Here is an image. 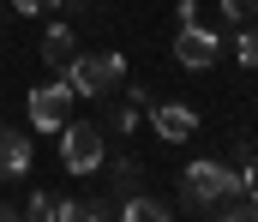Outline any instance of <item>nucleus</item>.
<instances>
[{
    "label": "nucleus",
    "mask_w": 258,
    "mask_h": 222,
    "mask_svg": "<svg viewBox=\"0 0 258 222\" xmlns=\"http://www.w3.org/2000/svg\"><path fill=\"white\" fill-rule=\"evenodd\" d=\"M60 156L72 174H96L102 162H108V144H102V132L90 126V120H66L60 126Z\"/></svg>",
    "instance_id": "nucleus-3"
},
{
    "label": "nucleus",
    "mask_w": 258,
    "mask_h": 222,
    "mask_svg": "<svg viewBox=\"0 0 258 222\" xmlns=\"http://www.w3.org/2000/svg\"><path fill=\"white\" fill-rule=\"evenodd\" d=\"M228 186H240V174L222 168V162H186V168H180V204H186L192 216H204Z\"/></svg>",
    "instance_id": "nucleus-2"
},
{
    "label": "nucleus",
    "mask_w": 258,
    "mask_h": 222,
    "mask_svg": "<svg viewBox=\"0 0 258 222\" xmlns=\"http://www.w3.org/2000/svg\"><path fill=\"white\" fill-rule=\"evenodd\" d=\"M102 216H120V204H108L102 192H78L60 204V222H102Z\"/></svg>",
    "instance_id": "nucleus-8"
},
{
    "label": "nucleus",
    "mask_w": 258,
    "mask_h": 222,
    "mask_svg": "<svg viewBox=\"0 0 258 222\" xmlns=\"http://www.w3.org/2000/svg\"><path fill=\"white\" fill-rule=\"evenodd\" d=\"M114 192H120V198H132V192H144V168H138L132 156H120V162H114Z\"/></svg>",
    "instance_id": "nucleus-11"
},
{
    "label": "nucleus",
    "mask_w": 258,
    "mask_h": 222,
    "mask_svg": "<svg viewBox=\"0 0 258 222\" xmlns=\"http://www.w3.org/2000/svg\"><path fill=\"white\" fill-rule=\"evenodd\" d=\"M150 132H156L162 144H186L198 132V114L186 102H150Z\"/></svg>",
    "instance_id": "nucleus-6"
},
{
    "label": "nucleus",
    "mask_w": 258,
    "mask_h": 222,
    "mask_svg": "<svg viewBox=\"0 0 258 222\" xmlns=\"http://www.w3.org/2000/svg\"><path fill=\"white\" fill-rule=\"evenodd\" d=\"M216 6H222V18H234V24H246L258 12V0H216Z\"/></svg>",
    "instance_id": "nucleus-14"
},
{
    "label": "nucleus",
    "mask_w": 258,
    "mask_h": 222,
    "mask_svg": "<svg viewBox=\"0 0 258 222\" xmlns=\"http://www.w3.org/2000/svg\"><path fill=\"white\" fill-rule=\"evenodd\" d=\"M72 54H78V42H72V24H48V30H42V60H48V66H66Z\"/></svg>",
    "instance_id": "nucleus-9"
},
{
    "label": "nucleus",
    "mask_w": 258,
    "mask_h": 222,
    "mask_svg": "<svg viewBox=\"0 0 258 222\" xmlns=\"http://www.w3.org/2000/svg\"><path fill=\"white\" fill-rule=\"evenodd\" d=\"M60 72L72 84V96H114L126 84V60L120 54H72Z\"/></svg>",
    "instance_id": "nucleus-1"
},
{
    "label": "nucleus",
    "mask_w": 258,
    "mask_h": 222,
    "mask_svg": "<svg viewBox=\"0 0 258 222\" xmlns=\"http://www.w3.org/2000/svg\"><path fill=\"white\" fill-rule=\"evenodd\" d=\"M132 126H138V108H132V102L108 108V132H132Z\"/></svg>",
    "instance_id": "nucleus-13"
},
{
    "label": "nucleus",
    "mask_w": 258,
    "mask_h": 222,
    "mask_svg": "<svg viewBox=\"0 0 258 222\" xmlns=\"http://www.w3.org/2000/svg\"><path fill=\"white\" fill-rule=\"evenodd\" d=\"M234 42H240V66H252V72H258V24H252V18L240 24V36H234Z\"/></svg>",
    "instance_id": "nucleus-12"
},
{
    "label": "nucleus",
    "mask_w": 258,
    "mask_h": 222,
    "mask_svg": "<svg viewBox=\"0 0 258 222\" xmlns=\"http://www.w3.org/2000/svg\"><path fill=\"white\" fill-rule=\"evenodd\" d=\"M120 216L126 222H168L174 210H168L162 198H150V192H132V198H120Z\"/></svg>",
    "instance_id": "nucleus-10"
},
{
    "label": "nucleus",
    "mask_w": 258,
    "mask_h": 222,
    "mask_svg": "<svg viewBox=\"0 0 258 222\" xmlns=\"http://www.w3.org/2000/svg\"><path fill=\"white\" fill-rule=\"evenodd\" d=\"M24 108H30V126H36V132H60L66 114H72V84H66V78L60 84H36Z\"/></svg>",
    "instance_id": "nucleus-4"
},
{
    "label": "nucleus",
    "mask_w": 258,
    "mask_h": 222,
    "mask_svg": "<svg viewBox=\"0 0 258 222\" xmlns=\"http://www.w3.org/2000/svg\"><path fill=\"white\" fill-rule=\"evenodd\" d=\"M18 12H42V6H54V0H12Z\"/></svg>",
    "instance_id": "nucleus-16"
},
{
    "label": "nucleus",
    "mask_w": 258,
    "mask_h": 222,
    "mask_svg": "<svg viewBox=\"0 0 258 222\" xmlns=\"http://www.w3.org/2000/svg\"><path fill=\"white\" fill-rule=\"evenodd\" d=\"M24 216H60V198H48V192H36V198L24 204Z\"/></svg>",
    "instance_id": "nucleus-15"
},
{
    "label": "nucleus",
    "mask_w": 258,
    "mask_h": 222,
    "mask_svg": "<svg viewBox=\"0 0 258 222\" xmlns=\"http://www.w3.org/2000/svg\"><path fill=\"white\" fill-rule=\"evenodd\" d=\"M216 54H222V36L216 30H204V24H180V36H174V60L186 66V72H204V66H216Z\"/></svg>",
    "instance_id": "nucleus-5"
},
{
    "label": "nucleus",
    "mask_w": 258,
    "mask_h": 222,
    "mask_svg": "<svg viewBox=\"0 0 258 222\" xmlns=\"http://www.w3.org/2000/svg\"><path fill=\"white\" fill-rule=\"evenodd\" d=\"M24 168H30V138L12 132V126H0V180H18Z\"/></svg>",
    "instance_id": "nucleus-7"
}]
</instances>
